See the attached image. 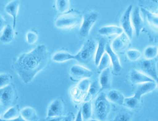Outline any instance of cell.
<instances>
[{
	"mask_svg": "<svg viewBox=\"0 0 158 121\" xmlns=\"http://www.w3.org/2000/svg\"><path fill=\"white\" fill-rule=\"evenodd\" d=\"M46 46L40 44L29 52L23 53L14 61V69L23 83L28 84L48 63Z\"/></svg>",
	"mask_w": 158,
	"mask_h": 121,
	"instance_id": "6da1fadb",
	"label": "cell"
},
{
	"mask_svg": "<svg viewBox=\"0 0 158 121\" xmlns=\"http://www.w3.org/2000/svg\"><path fill=\"white\" fill-rule=\"evenodd\" d=\"M82 15L80 12L71 11L62 14L55 20V26L61 29H70L81 24Z\"/></svg>",
	"mask_w": 158,
	"mask_h": 121,
	"instance_id": "7a4b0ae2",
	"label": "cell"
},
{
	"mask_svg": "<svg viewBox=\"0 0 158 121\" xmlns=\"http://www.w3.org/2000/svg\"><path fill=\"white\" fill-rule=\"evenodd\" d=\"M97 44L93 39H89L82 46L79 52L74 55V60L83 64H89L95 57Z\"/></svg>",
	"mask_w": 158,
	"mask_h": 121,
	"instance_id": "3957f363",
	"label": "cell"
},
{
	"mask_svg": "<svg viewBox=\"0 0 158 121\" xmlns=\"http://www.w3.org/2000/svg\"><path fill=\"white\" fill-rule=\"evenodd\" d=\"M94 112L98 120H106L111 108L110 103L104 92H100L94 102Z\"/></svg>",
	"mask_w": 158,
	"mask_h": 121,
	"instance_id": "277c9868",
	"label": "cell"
},
{
	"mask_svg": "<svg viewBox=\"0 0 158 121\" xmlns=\"http://www.w3.org/2000/svg\"><path fill=\"white\" fill-rule=\"evenodd\" d=\"M98 14L96 11L86 12L82 16V21L79 30V35L83 38L87 37L92 27L98 20Z\"/></svg>",
	"mask_w": 158,
	"mask_h": 121,
	"instance_id": "5b68a950",
	"label": "cell"
},
{
	"mask_svg": "<svg viewBox=\"0 0 158 121\" xmlns=\"http://www.w3.org/2000/svg\"><path fill=\"white\" fill-rule=\"evenodd\" d=\"M133 10V6L130 5L127 9L125 10V12L121 17V24L123 32L127 34V36L131 39L133 38V28L131 23V13Z\"/></svg>",
	"mask_w": 158,
	"mask_h": 121,
	"instance_id": "8992f818",
	"label": "cell"
},
{
	"mask_svg": "<svg viewBox=\"0 0 158 121\" xmlns=\"http://www.w3.org/2000/svg\"><path fill=\"white\" fill-rule=\"evenodd\" d=\"M130 39L125 33L123 32L114 39L110 45L115 53H121L127 49L130 44Z\"/></svg>",
	"mask_w": 158,
	"mask_h": 121,
	"instance_id": "52a82bcc",
	"label": "cell"
},
{
	"mask_svg": "<svg viewBox=\"0 0 158 121\" xmlns=\"http://www.w3.org/2000/svg\"><path fill=\"white\" fill-rule=\"evenodd\" d=\"M139 68L148 76L153 80L154 78L158 76L157 72L156 62L153 60L145 59L139 62Z\"/></svg>",
	"mask_w": 158,
	"mask_h": 121,
	"instance_id": "ba28073f",
	"label": "cell"
},
{
	"mask_svg": "<svg viewBox=\"0 0 158 121\" xmlns=\"http://www.w3.org/2000/svg\"><path fill=\"white\" fill-rule=\"evenodd\" d=\"M15 96V91L12 85L0 88V102L4 106H9L12 103Z\"/></svg>",
	"mask_w": 158,
	"mask_h": 121,
	"instance_id": "9c48e42d",
	"label": "cell"
},
{
	"mask_svg": "<svg viewBox=\"0 0 158 121\" xmlns=\"http://www.w3.org/2000/svg\"><path fill=\"white\" fill-rule=\"evenodd\" d=\"M131 18L133 28L135 30L136 36L139 37L143 27V20L141 15V11L139 7H135L134 8L133 13H131Z\"/></svg>",
	"mask_w": 158,
	"mask_h": 121,
	"instance_id": "30bf717a",
	"label": "cell"
},
{
	"mask_svg": "<svg viewBox=\"0 0 158 121\" xmlns=\"http://www.w3.org/2000/svg\"><path fill=\"white\" fill-rule=\"evenodd\" d=\"M70 74L74 78L78 79H90L93 75L92 70L81 65H74L70 68Z\"/></svg>",
	"mask_w": 158,
	"mask_h": 121,
	"instance_id": "8fae6325",
	"label": "cell"
},
{
	"mask_svg": "<svg viewBox=\"0 0 158 121\" xmlns=\"http://www.w3.org/2000/svg\"><path fill=\"white\" fill-rule=\"evenodd\" d=\"M156 88L157 84L156 82H148V83L139 84H137L134 96L140 100L143 95L153 91Z\"/></svg>",
	"mask_w": 158,
	"mask_h": 121,
	"instance_id": "7c38bea8",
	"label": "cell"
},
{
	"mask_svg": "<svg viewBox=\"0 0 158 121\" xmlns=\"http://www.w3.org/2000/svg\"><path fill=\"white\" fill-rule=\"evenodd\" d=\"M63 111H64V106L62 102L60 99H56L49 105L47 116L48 117L60 116L62 115Z\"/></svg>",
	"mask_w": 158,
	"mask_h": 121,
	"instance_id": "4fadbf2b",
	"label": "cell"
},
{
	"mask_svg": "<svg viewBox=\"0 0 158 121\" xmlns=\"http://www.w3.org/2000/svg\"><path fill=\"white\" fill-rule=\"evenodd\" d=\"M130 80L134 84H139L148 82H155L152 78L148 76L143 72L133 69L130 72Z\"/></svg>",
	"mask_w": 158,
	"mask_h": 121,
	"instance_id": "5bb4252c",
	"label": "cell"
},
{
	"mask_svg": "<svg viewBox=\"0 0 158 121\" xmlns=\"http://www.w3.org/2000/svg\"><path fill=\"white\" fill-rule=\"evenodd\" d=\"M19 7V0H12L9 2L5 7L6 12L11 15L13 18V28L15 30V26H16L17 22V16L18 14Z\"/></svg>",
	"mask_w": 158,
	"mask_h": 121,
	"instance_id": "9a60e30c",
	"label": "cell"
},
{
	"mask_svg": "<svg viewBox=\"0 0 158 121\" xmlns=\"http://www.w3.org/2000/svg\"><path fill=\"white\" fill-rule=\"evenodd\" d=\"M106 52L107 53L108 55L109 56L110 63L112 64L114 72H120L122 70V66L121 64L119 58H118L117 53H115L113 51L111 46H110L109 44H106Z\"/></svg>",
	"mask_w": 158,
	"mask_h": 121,
	"instance_id": "2e32d148",
	"label": "cell"
},
{
	"mask_svg": "<svg viewBox=\"0 0 158 121\" xmlns=\"http://www.w3.org/2000/svg\"><path fill=\"white\" fill-rule=\"evenodd\" d=\"M99 83L102 89H109L111 87V72L109 68L101 72L99 76Z\"/></svg>",
	"mask_w": 158,
	"mask_h": 121,
	"instance_id": "e0dca14e",
	"label": "cell"
},
{
	"mask_svg": "<svg viewBox=\"0 0 158 121\" xmlns=\"http://www.w3.org/2000/svg\"><path fill=\"white\" fill-rule=\"evenodd\" d=\"M106 96L110 103H113L118 105H123L125 97L123 94L119 91H116V90H112L106 94Z\"/></svg>",
	"mask_w": 158,
	"mask_h": 121,
	"instance_id": "ac0fdd59",
	"label": "cell"
},
{
	"mask_svg": "<svg viewBox=\"0 0 158 121\" xmlns=\"http://www.w3.org/2000/svg\"><path fill=\"white\" fill-rule=\"evenodd\" d=\"M123 32L122 28L116 26H106L98 30V33L102 36H112V35H120Z\"/></svg>",
	"mask_w": 158,
	"mask_h": 121,
	"instance_id": "d6986e66",
	"label": "cell"
},
{
	"mask_svg": "<svg viewBox=\"0 0 158 121\" xmlns=\"http://www.w3.org/2000/svg\"><path fill=\"white\" fill-rule=\"evenodd\" d=\"M15 32L13 26L7 24L5 28L3 29L2 33L1 34L0 41L3 43V44H8V43L13 40Z\"/></svg>",
	"mask_w": 158,
	"mask_h": 121,
	"instance_id": "ffe728a7",
	"label": "cell"
},
{
	"mask_svg": "<svg viewBox=\"0 0 158 121\" xmlns=\"http://www.w3.org/2000/svg\"><path fill=\"white\" fill-rule=\"evenodd\" d=\"M101 84L99 81L95 80L90 83V87L89 88L88 92L86 93L85 98V101H90L91 99H93L94 96H95L97 94L100 92L101 91Z\"/></svg>",
	"mask_w": 158,
	"mask_h": 121,
	"instance_id": "44dd1931",
	"label": "cell"
},
{
	"mask_svg": "<svg viewBox=\"0 0 158 121\" xmlns=\"http://www.w3.org/2000/svg\"><path fill=\"white\" fill-rule=\"evenodd\" d=\"M106 44H107V42H106V40L105 38H101L98 43L95 57H94V62H95V64L97 66H98L101 58L106 52Z\"/></svg>",
	"mask_w": 158,
	"mask_h": 121,
	"instance_id": "7402d4cb",
	"label": "cell"
},
{
	"mask_svg": "<svg viewBox=\"0 0 158 121\" xmlns=\"http://www.w3.org/2000/svg\"><path fill=\"white\" fill-rule=\"evenodd\" d=\"M20 115L26 121H37L38 120L36 111L31 107L23 108L20 111Z\"/></svg>",
	"mask_w": 158,
	"mask_h": 121,
	"instance_id": "603a6c76",
	"label": "cell"
},
{
	"mask_svg": "<svg viewBox=\"0 0 158 121\" xmlns=\"http://www.w3.org/2000/svg\"><path fill=\"white\" fill-rule=\"evenodd\" d=\"M141 10L143 13L149 25L152 26L154 28L158 29V14L150 12L149 11L144 8H141Z\"/></svg>",
	"mask_w": 158,
	"mask_h": 121,
	"instance_id": "cb8c5ba5",
	"label": "cell"
},
{
	"mask_svg": "<svg viewBox=\"0 0 158 121\" xmlns=\"http://www.w3.org/2000/svg\"><path fill=\"white\" fill-rule=\"evenodd\" d=\"M20 115V111L18 108V106H14L9 108L1 116L2 119L11 120L14 119Z\"/></svg>",
	"mask_w": 158,
	"mask_h": 121,
	"instance_id": "d4e9b609",
	"label": "cell"
},
{
	"mask_svg": "<svg viewBox=\"0 0 158 121\" xmlns=\"http://www.w3.org/2000/svg\"><path fill=\"white\" fill-rule=\"evenodd\" d=\"M52 60L55 62H64L74 60V55L66 52H58L53 56Z\"/></svg>",
	"mask_w": 158,
	"mask_h": 121,
	"instance_id": "484cf974",
	"label": "cell"
},
{
	"mask_svg": "<svg viewBox=\"0 0 158 121\" xmlns=\"http://www.w3.org/2000/svg\"><path fill=\"white\" fill-rule=\"evenodd\" d=\"M81 110V114L83 120H88L92 116L93 113V106L90 101H86L82 105Z\"/></svg>",
	"mask_w": 158,
	"mask_h": 121,
	"instance_id": "4316f807",
	"label": "cell"
},
{
	"mask_svg": "<svg viewBox=\"0 0 158 121\" xmlns=\"http://www.w3.org/2000/svg\"><path fill=\"white\" fill-rule=\"evenodd\" d=\"M123 105L131 110H136L140 107V101L135 96L129 97V98H125Z\"/></svg>",
	"mask_w": 158,
	"mask_h": 121,
	"instance_id": "83f0119b",
	"label": "cell"
},
{
	"mask_svg": "<svg viewBox=\"0 0 158 121\" xmlns=\"http://www.w3.org/2000/svg\"><path fill=\"white\" fill-rule=\"evenodd\" d=\"M158 48L157 46H148L144 50V56L147 60H153L157 57Z\"/></svg>",
	"mask_w": 158,
	"mask_h": 121,
	"instance_id": "f1b7e54d",
	"label": "cell"
},
{
	"mask_svg": "<svg viewBox=\"0 0 158 121\" xmlns=\"http://www.w3.org/2000/svg\"><path fill=\"white\" fill-rule=\"evenodd\" d=\"M90 84V81L89 79H82L80 82V83L78 84L77 87V89L78 90V91L81 92L82 96L83 97L85 96V98L86 93L88 92Z\"/></svg>",
	"mask_w": 158,
	"mask_h": 121,
	"instance_id": "f546056e",
	"label": "cell"
},
{
	"mask_svg": "<svg viewBox=\"0 0 158 121\" xmlns=\"http://www.w3.org/2000/svg\"><path fill=\"white\" fill-rule=\"evenodd\" d=\"M56 6L58 11L60 13H66L69 11L70 7L69 0H56Z\"/></svg>",
	"mask_w": 158,
	"mask_h": 121,
	"instance_id": "4dcf8cb0",
	"label": "cell"
},
{
	"mask_svg": "<svg viewBox=\"0 0 158 121\" xmlns=\"http://www.w3.org/2000/svg\"><path fill=\"white\" fill-rule=\"evenodd\" d=\"M111 64L110 63V60L109 56L108 55V54L105 52V54H104L102 57L101 58V59L100 60V62L98 64V70L99 72H102V70L109 68L110 64Z\"/></svg>",
	"mask_w": 158,
	"mask_h": 121,
	"instance_id": "1f68e13d",
	"label": "cell"
},
{
	"mask_svg": "<svg viewBox=\"0 0 158 121\" xmlns=\"http://www.w3.org/2000/svg\"><path fill=\"white\" fill-rule=\"evenodd\" d=\"M141 53L139 50H129L127 52V56L129 60L135 62L140 58Z\"/></svg>",
	"mask_w": 158,
	"mask_h": 121,
	"instance_id": "d6a6232c",
	"label": "cell"
},
{
	"mask_svg": "<svg viewBox=\"0 0 158 121\" xmlns=\"http://www.w3.org/2000/svg\"><path fill=\"white\" fill-rule=\"evenodd\" d=\"M11 76L8 74H0V88H4L10 84Z\"/></svg>",
	"mask_w": 158,
	"mask_h": 121,
	"instance_id": "836d02e7",
	"label": "cell"
},
{
	"mask_svg": "<svg viewBox=\"0 0 158 121\" xmlns=\"http://www.w3.org/2000/svg\"><path fill=\"white\" fill-rule=\"evenodd\" d=\"M113 121H131V116L127 112H121L118 113Z\"/></svg>",
	"mask_w": 158,
	"mask_h": 121,
	"instance_id": "e575fe53",
	"label": "cell"
},
{
	"mask_svg": "<svg viewBox=\"0 0 158 121\" xmlns=\"http://www.w3.org/2000/svg\"><path fill=\"white\" fill-rule=\"evenodd\" d=\"M38 40V35L32 31L28 32L26 34V41L29 44H33Z\"/></svg>",
	"mask_w": 158,
	"mask_h": 121,
	"instance_id": "d590c367",
	"label": "cell"
},
{
	"mask_svg": "<svg viewBox=\"0 0 158 121\" xmlns=\"http://www.w3.org/2000/svg\"><path fill=\"white\" fill-rule=\"evenodd\" d=\"M6 22L4 19L3 18V17L0 15V34H1L3 32V29L5 28V27L6 26Z\"/></svg>",
	"mask_w": 158,
	"mask_h": 121,
	"instance_id": "8d00e7d4",
	"label": "cell"
},
{
	"mask_svg": "<svg viewBox=\"0 0 158 121\" xmlns=\"http://www.w3.org/2000/svg\"><path fill=\"white\" fill-rule=\"evenodd\" d=\"M64 116H54V117H48L47 121H62Z\"/></svg>",
	"mask_w": 158,
	"mask_h": 121,
	"instance_id": "74e56055",
	"label": "cell"
},
{
	"mask_svg": "<svg viewBox=\"0 0 158 121\" xmlns=\"http://www.w3.org/2000/svg\"><path fill=\"white\" fill-rule=\"evenodd\" d=\"M75 119H74V116L73 114H70L68 116H64V118H63L62 121H74Z\"/></svg>",
	"mask_w": 158,
	"mask_h": 121,
	"instance_id": "f35d334b",
	"label": "cell"
},
{
	"mask_svg": "<svg viewBox=\"0 0 158 121\" xmlns=\"http://www.w3.org/2000/svg\"><path fill=\"white\" fill-rule=\"evenodd\" d=\"M0 121H26V120L23 119L22 118V116L21 115H19V116L16 117V118H15L14 119H11V120H5V119H1Z\"/></svg>",
	"mask_w": 158,
	"mask_h": 121,
	"instance_id": "ab89813d",
	"label": "cell"
},
{
	"mask_svg": "<svg viewBox=\"0 0 158 121\" xmlns=\"http://www.w3.org/2000/svg\"><path fill=\"white\" fill-rule=\"evenodd\" d=\"M74 121H83V119H82V114H81V110H79V111L77 113V115L75 118Z\"/></svg>",
	"mask_w": 158,
	"mask_h": 121,
	"instance_id": "60d3db41",
	"label": "cell"
},
{
	"mask_svg": "<svg viewBox=\"0 0 158 121\" xmlns=\"http://www.w3.org/2000/svg\"><path fill=\"white\" fill-rule=\"evenodd\" d=\"M153 80L156 82V83L157 84V87H158V76H156L155 78H154Z\"/></svg>",
	"mask_w": 158,
	"mask_h": 121,
	"instance_id": "b9f144b4",
	"label": "cell"
},
{
	"mask_svg": "<svg viewBox=\"0 0 158 121\" xmlns=\"http://www.w3.org/2000/svg\"><path fill=\"white\" fill-rule=\"evenodd\" d=\"M86 121H113V120H88Z\"/></svg>",
	"mask_w": 158,
	"mask_h": 121,
	"instance_id": "7bdbcfd3",
	"label": "cell"
},
{
	"mask_svg": "<svg viewBox=\"0 0 158 121\" xmlns=\"http://www.w3.org/2000/svg\"><path fill=\"white\" fill-rule=\"evenodd\" d=\"M155 13H156V14H158V9L156 11V12H155Z\"/></svg>",
	"mask_w": 158,
	"mask_h": 121,
	"instance_id": "ee69618b",
	"label": "cell"
},
{
	"mask_svg": "<svg viewBox=\"0 0 158 121\" xmlns=\"http://www.w3.org/2000/svg\"><path fill=\"white\" fill-rule=\"evenodd\" d=\"M1 119H2V117H1V116H0V120H1Z\"/></svg>",
	"mask_w": 158,
	"mask_h": 121,
	"instance_id": "f6af8a7d",
	"label": "cell"
},
{
	"mask_svg": "<svg viewBox=\"0 0 158 121\" xmlns=\"http://www.w3.org/2000/svg\"><path fill=\"white\" fill-rule=\"evenodd\" d=\"M157 48H158V46H157ZM157 58H158V55H157Z\"/></svg>",
	"mask_w": 158,
	"mask_h": 121,
	"instance_id": "bcb514c9",
	"label": "cell"
}]
</instances>
